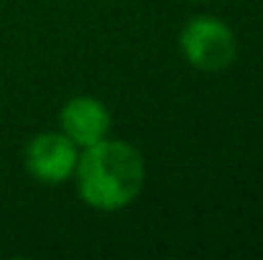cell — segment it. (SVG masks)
Wrapping results in <instances>:
<instances>
[{
    "instance_id": "cell-3",
    "label": "cell",
    "mask_w": 263,
    "mask_h": 260,
    "mask_svg": "<svg viewBox=\"0 0 263 260\" xmlns=\"http://www.w3.org/2000/svg\"><path fill=\"white\" fill-rule=\"evenodd\" d=\"M77 161H80V148L62 130L59 133L46 130L33 135L23 151V166L28 176L49 186L69 181L77 171Z\"/></svg>"
},
{
    "instance_id": "cell-4",
    "label": "cell",
    "mask_w": 263,
    "mask_h": 260,
    "mask_svg": "<svg viewBox=\"0 0 263 260\" xmlns=\"http://www.w3.org/2000/svg\"><path fill=\"white\" fill-rule=\"evenodd\" d=\"M59 123H62V133L82 151L107 138L112 117L102 99L92 94H77L67 99V105L62 107Z\"/></svg>"
},
{
    "instance_id": "cell-1",
    "label": "cell",
    "mask_w": 263,
    "mask_h": 260,
    "mask_svg": "<svg viewBox=\"0 0 263 260\" xmlns=\"http://www.w3.org/2000/svg\"><path fill=\"white\" fill-rule=\"evenodd\" d=\"M72 178L87 207L97 212H118L138 199L146 184V164L136 146L118 138H102L80 151Z\"/></svg>"
},
{
    "instance_id": "cell-2",
    "label": "cell",
    "mask_w": 263,
    "mask_h": 260,
    "mask_svg": "<svg viewBox=\"0 0 263 260\" xmlns=\"http://www.w3.org/2000/svg\"><path fill=\"white\" fill-rule=\"evenodd\" d=\"M184 59L199 72H222L238 59V38L233 28L215 15H194L179 31Z\"/></svg>"
}]
</instances>
